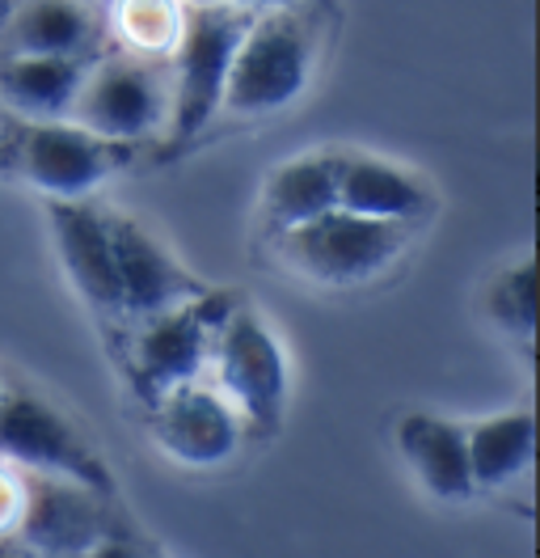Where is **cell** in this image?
Here are the masks:
<instances>
[{"label": "cell", "mask_w": 540, "mask_h": 558, "mask_svg": "<svg viewBox=\"0 0 540 558\" xmlns=\"http://www.w3.org/2000/svg\"><path fill=\"white\" fill-rule=\"evenodd\" d=\"M312 69H317L312 13H300V9L254 13L233 56L220 110L229 119H270L308 89Z\"/></svg>", "instance_id": "cell-1"}, {"label": "cell", "mask_w": 540, "mask_h": 558, "mask_svg": "<svg viewBox=\"0 0 540 558\" xmlns=\"http://www.w3.org/2000/svg\"><path fill=\"white\" fill-rule=\"evenodd\" d=\"M249 22H254V9H224V4L182 13L177 43H173V94H169L173 148H186L220 114L224 81Z\"/></svg>", "instance_id": "cell-2"}, {"label": "cell", "mask_w": 540, "mask_h": 558, "mask_svg": "<svg viewBox=\"0 0 540 558\" xmlns=\"http://www.w3.org/2000/svg\"><path fill=\"white\" fill-rule=\"evenodd\" d=\"M211 368H216V393L236 411L241 423H249L258 436L279 432L287 415L292 393V368L279 335L258 317V310L236 305L216 330L211 343Z\"/></svg>", "instance_id": "cell-3"}, {"label": "cell", "mask_w": 540, "mask_h": 558, "mask_svg": "<svg viewBox=\"0 0 540 558\" xmlns=\"http://www.w3.org/2000/svg\"><path fill=\"white\" fill-rule=\"evenodd\" d=\"M0 457L34 470V478H60L94 495H114V474L94 440L72 418L30 389L0 393Z\"/></svg>", "instance_id": "cell-4"}, {"label": "cell", "mask_w": 540, "mask_h": 558, "mask_svg": "<svg viewBox=\"0 0 540 558\" xmlns=\"http://www.w3.org/2000/svg\"><path fill=\"white\" fill-rule=\"evenodd\" d=\"M409 238L414 229L402 225H376L346 211H330L296 233L274 238V245H279V263L292 276L317 288H359L384 276L409 250Z\"/></svg>", "instance_id": "cell-5"}, {"label": "cell", "mask_w": 540, "mask_h": 558, "mask_svg": "<svg viewBox=\"0 0 540 558\" xmlns=\"http://www.w3.org/2000/svg\"><path fill=\"white\" fill-rule=\"evenodd\" d=\"M233 305V292H211L207 288L199 301L135 326L127 364H132V385L144 407H157L165 393L199 381L202 368L211 364L216 330H220V322L229 317Z\"/></svg>", "instance_id": "cell-6"}, {"label": "cell", "mask_w": 540, "mask_h": 558, "mask_svg": "<svg viewBox=\"0 0 540 558\" xmlns=\"http://www.w3.org/2000/svg\"><path fill=\"white\" fill-rule=\"evenodd\" d=\"M169 119V85L148 60L135 56H110L89 69L81 98L72 106L76 128L106 144H139Z\"/></svg>", "instance_id": "cell-7"}, {"label": "cell", "mask_w": 540, "mask_h": 558, "mask_svg": "<svg viewBox=\"0 0 540 558\" xmlns=\"http://www.w3.org/2000/svg\"><path fill=\"white\" fill-rule=\"evenodd\" d=\"M13 166L30 186L47 195V204H81L106 178L123 166L119 144L89 136L76 123H22L13 132Z\"/></svg>", "instance_id": "cell-8"}, {"label": "cell", "mask_w": 540, "mask_h": 558, "mask_svg": "<svg viewBox=\"0 0 540 558\" xmlns=\"http://www.w3.org/2000/svg\"><path fill=\"white\" fill-rule=\"evenodd\" d=\"M17 533L30 558H85L114 542L119 529L110 521L106 495L60 478H30L22 483Z\"/></svg>", "instance_id": "cell-9"}, {"label": "cell", "mask_w": 540, "mask_h": 558, "mask_svg": "<svg viewBox=\"0 0 540 558\" xmlns=\"http://www.w3.org/2000/svg\"><path fill=\"white\" fill-rule=\"evenodd\" d=\"M106 225H110V250H114V271H119L123 322L139 326L148 317L182 310L207 292V283L191 276L139 220L123 211H106Z\"/></svg>", "instance_id": "cell-10"}, {"label": "cell", "mask_w": 540, "mask_h": 558, "mask_svg": "<svg viewBox=\"0 0 540 558\" xmlns=\"http://www.w3.org/2000/svg\"><path fill=\"white\" fill-rule=\"evenodd\" d=\"M47 229L60 254V267L81 292V301L106 322H123V296H119V271L110 250V225L106 211L89 199L81 204H47Z\"/></svg>", "instance_id": "cell-11"}, {"label": "cell", "mask_w": 540, "mask_h": 558, "mask_svg": "<svg viewBox=\"0 0 540 558\" xmlns=\"http://www.w3.org/2000/svg\"><path fill=\"white\" fill-rule=\"evenodd\" d=\"M152 411V436L182 465H220L241 445V418L211 385H182Z\"/></svg>", "instance_id": "cell-12"}, {"label": "cell", "mask_w": 540, "mask_h": 558, "mask_svg": "<svg viewBox=\"0 0 540 558\" xmlns=\"http://www.w3.org/2000/svg\"><path fill=\"white\" fill-rule=\"evenodd\" d=\"M435 208V195L414 170H405L389 157L371 153H342L338 166V211L376 220V225H402L414 229Z\"/></svg>", "instance_id": "cell-13"}, {"label": "cell", "mask_w": 540, "mask_h": 558, "mask_svg": "<svg viewBox=\"0 0 540 558\" xmlns=\"http://www.w3.org/2000/svg\"><path fill=\"white\" fill-rule=\"evenodd\" d=\"M393 445L431 499L465 504L477 495L469 470V440H465L461 418L435 415V411H405L393 423Z\"/></svg>", "instance_id": "cell-14"}, {"label": "cell", "mask_w": 540, "mask_h": 558, "mask_svg": "<svg viewBox=\"0 0 540 558\" xmlns=\"http://www.w3.org/2000/svg\"><path fill=\"white\" fill-rule=\"evenodd\" d=\"M338 166H342V153L317 148V153L287 157L283 166L270 170L262 186V220L274 238L296 233L304 225L338 211Z\"/></svg>", "instance_id": "cell-15"}, {"label": "cell", "mask_w": 540, "mask_h": 558, "mask_svg": "<svg viewBox=\"0 0 540 558\" xmlns=\"http://www.w3.org/2000/svg\"><path fill=\"white\" fill-rule=\"evenodd\" d=\"M89 64L56 56H4L0 60V102L22 123H64L81 98Z\"/></svg>", "instance_id": "cell-16"}, {"label": "cell", "mask_w": 540, "mask_h": 558, "mask_svg": "<svg viewBox=\"0 0 540 558\" xmlns=\"http://www.w3.org/2000/svg\"><path fill=\"white\" fill-rule=\"evenodd\" d=\"M469 440V470L477 490L511 487L519 474H528L537 453V418L532 411H503L465 423Z\"/></svg>", "instance_id": "cell-17"}, {"label": "cell", "mask_w": 540, "mask_h": 558, "mask_svg": "<svg viewBox=\"0 0 540 558\" xmlns=\"http://www.w3.org/2000/svg\"><path fill=\"white\" fill-rule=\"evenodd\" d=\"M9 56H56V60H89L98 17L85 4H13Z\"/></svg>", "instance_id": "cell-18"}, {"label": "cell", "mask_w": 540, "mask_h": 558, "mask_svg": "<svg viewBox=\"0 0 540 558\" xmlns=\"http://www.w3.org/2000/svg\"><path fill=\"white\" fill-rule=\"evenodd\" d=\"M486 317L503 330L506 339L532 343L537 330V267L532 258L506 263L486 288Z\"/></svg>", "instance_id": "cell-19"}, {"label": "cell", "mask_w": 540, "mask_h": 558, "mask_svg": "<svg viewBox=\"0 0 540 558\" xmlns=\"http://www.w3.org/2000/svg\"><path fill=\"white\" fill-rule=\"evenodd\" d=\"M127 26H132V38L139 47H173L182 17H173L161 4H135V9H127Z\"/></svg>", "instance_id": "cell-20"}, {"label": "cell", "mask_w": 540, "mask_h": 558, "mask_svg": "<svg viewBox=\"0 0 540 558\" xmlns=\"http://www.w3.org/2000/svg\"><path fill=\"white\" fill-rule=\"evenodd\" d=\"M17 512H22V483L0 474V529H17Z\"/></svg>", "instance_id": "cell-21"}, {"label": "cell", "mask_w": 540, "mask_h": 558, "mask_svg": "<svg viewBox=\"0 0 540 558\" xmlns=\"http://www.w3.org/2000/svg\"><path fill=\"white\" fill-rule=\"evenodd\" d=\"M0 558H30L26 550H17L13 542H0Z\"/></svg>", "instance_id": "cell-22"}, {"label": "cell", "mask_w": 540, "mask_h": 558, "mask_svg": "<svg viewBox=\"0 0 540 558\" xmlns=\"http://www.w3.org/2000/svg\"><path fill=\"white\" fill-rule=\"evenodd\" d=\"M9 17H13V4H0V26H4Z\"/></svg>", "instance_id": "cell-23"}, {"label": "cell", "mask_w": 540, "mask_h": 558, "mask_svg": "<svg viewBox=\"0 0 540 558\" xmlns=\"http://www.w3.org/2000/svg\"><path fill=\"white\" fill-rule=\"evenodd\" d=\"M0 393H4V381H0Z\"/></svg>", "instance_id": "cell-24"}]
</instances>
